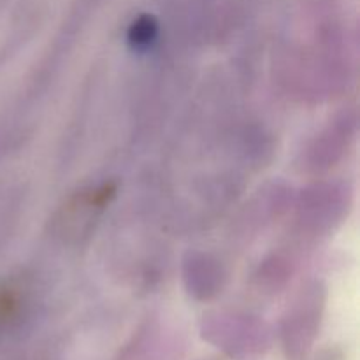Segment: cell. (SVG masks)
Returning a JSON list of instances; mask_svg holds the SVG:
<instances>
[{
  "instance_id": "cell-1",
  "label": "cell",
  "mask_w": 360,
  "mask_h": 360,
  "mask_svg": "<svg viewBox=\"0 0 360 360\" xmlns=\"http://www.w3.org/2000/svg\"><path fill=\"white\" fill-rule=\"evenodd\" d=\"M157 21H155L153 16L150 14H143V16L137 18L132 23L129 30V39L134 46L137 48H143V46H148L155 37H157Z\"/></svg>"
},
{
  "instance_id": "cell-2",
  "label": "cell",
  "mask_w": 360,
  "mask_h": 360,
  "mask_svg": "<svg viewBox=\"0 0 360 360\" xmlns=\"http://www.w3.org/2000/svg\"><path fill=\"white\" fill-rule=\"evenodd\" d=\"M21 294L14 283H6L0 287V322L14 319L20 311Z\"/></svg>"
},
{
  "instance_id": "cell-3",
  "label": "cell",
  "mask_w": 360,
  "mask_h": 360,
  "mask_svg": "<svg viewBox=\"0 0 360 360\" xmlns=\"http://www.w3.org/2000/svg\"><path fill=\"white\" fill-rule=\"evenodd\" d=\"M306 360H345V354L341 352V348L329 347L316 352L315 355H308V359Z\"/></svg>"
},
{
  "instance_id": "cell-4",
  "label": "cell",
  "mask_w": 360,
  "mask_h": 360,
  "mask_svg": "<svg viewBox=\"0 0 360 360\" xmlns=\"http://www.w3.org/2000/svg\"><path fill=\"white\" fill-rule=\"evenodd\" d=\"M199 360H225V357H220V355H214V357H207V359H199Z\"/></svg>"
}]
</instances>
